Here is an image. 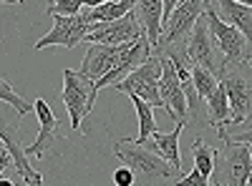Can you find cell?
<instances>
[{"instance_id": "24", "label": "cell", "mask_w": 252, "mask_h": 186, "mask_svg": "<svg viewBox=\"0 0 252 186\" xmlns=\"http://www.w3.org/2000/svg\"><path fill=\"white\" fill-rule=\"evenodd\" d=\"M174 186H212V181H209V176L202 174L199 169H192V171H187L182 179H177Z\"/></svg>"}, {"instance_id": "32", "label": "cell", "mask_w": 252, "mask_h": 186, "mask_svg": "<svg viewBox=\"0 0 252 186\" xmlns=\"http://www.w3.org/2000/svg\"><path fill=\"white\" fill-rule=\"evenodd\" d=\"M247 63H250V68H252V58H250V60H247Z\"/></svg>"}, {"instance_id": "26", "label": "cell", "mask_w": 252, "mask_h": 186, "mask_svg": "<svg viewBox=\"0 0 252 186\" xmlns=\"http://www.w3.org/2000/svg\"><path fill=\"white\" fill-rule=\"evenodd\" d=\"M222 141H227V138H232V141H237V143H252V131H245V133H232L229 136V131H224V133H217Z\"/></svg>"}, {"instance_id": "20", "label": "cell", "mask_w": 252, "mask_h": 186, "mask_svg": "<svg viewBox=\"0 0 252 186\" xmlns=\"http://www.w3.org/2000/svg\"><path fill=\"white\" fill-rule=\"evenodd\" d=\"M192 161H194V169H199L207 176H212L215 166H217V151L209 146V143H204L202 138H197L192 143Z\"/></svg>"}, {"instance_id": "17", "label": "cell", "mask_w": 252, "mask_h": 186, "mask_svg": "<svg viewBox=\"0 0 252 186\" xmlns=\"http://www.w3.org/2000/svg\"><path fill=\"white\" fill-rule=\"evenodd\" d=\"M217 13L224 23L242 30L245 38L250 40V46H252V8L250 5H242L237 0H217Z\"/></svg>"}, {"instance_id": "23", "label": "cell", "mask_w": 252, "mask_h": 186, "mask_svg": "<svg viewBox=\"0 0 252 186\" xmlns=\"http://www.w3.org/2000/svg\"><path fill=\"white\" fill-rule=\"evenodd\" d=\"M83 5V0H48V15H78Z\"/></svg>"}, {"instance_id": "15", "label": "cell", "mask_w": 252, "mask_h": 186, "mask_svg": "<svg viewBox=\"0 0 252 186\" xmlns=\"http://www.w3.org/2000/svg\"><path fill=\"white\" fill-rule=\"evenodd\" d=\"M207 123L212 126L217 133H224L232 123V103H229L227 88L220 83V88L212 93V98L207 101Z\"/></svg>"}, {"instance_id": "28", "label": "cell", "mask_w": 252, "mask_h": 186, "mask_svg": "<svg viewBox=\"0 0 252 186\" xmlns=\"http://www.w3.org/2000/svg\"><path fill=\"white\" fill-rule=\"evenodd\" d=\"M106 3H111V0H83V5H86L89 10H94V8H101V5H106Z\"/></svg>"}, {"instance_id": "22", "label": "cell", "mask_w": 252, "mask_h": 186, "mask_svg": "<svg viewBox=\"0 0 252 186\" xmlns=\"http://www.w3.org/2000/svg\"><path fill=\"white\" fill-rule=\"evenodd\" d=\"M0 98H3V103H10V108H13L15 113H20V116L35 113V106H31L28 101H23V98H20V96L13 91V86L8 83L5 78L0 80Z\"/></svg>"}, {"instance_id": "8", "label": "cell", "mask_w": 252, "mask_h": 186, "mask_svg": "<svg viewBox=\"0 0 252 186\" xmlns=\"http://www.w3.org/2000/svg\"><path fill=\"white\" fill-rule=\"evenodd\" d=\"M20 113H15V118L10 121L8 113L0 116V138H3V146L13 154V161H15V174L20 176L26 186H43V174L35 171L31 166V156L26 154V146H20L18 141V129H20Z\"/></svg>"}, {"instance_id": "6", "label": "cell", "mask_w": 252, "mask_h": 186, "mask_svg": "<svg viewBox=\"0 0 252 186\" xmlns=\"http://www.w3.org/2000/svg\"><path fill=\"white\" fill-rule=\"evenodd\" d=\"M53 18V30L46 33L43 38L33 46V51H43L51 46H61V48H76L81 40H86L89 33L94 30V20L86 13H78V15H51Z\"/></svg>"}, {"instance_id": "21", "label": "cell", "mask_w": 252, "mask_h": 186, "mask_svg": "<svg viewBox=\"0 0 252 186\" xmlns=\"http://www.w3.org/2000/svg\"><path fill=\"white\" fill-rule=\"evenodd\" d=\"M192 83L199 93V98L207 103L209 98H212V93L220 88V76L212 73V71H207L202 66H192Z\"/></svg>"}, {"instance_id": "3", "label": "cell", "mask_w": 252, "mask_h": 186, "mask_svg": "<svg viewBox=\"0 0 252 186\" xmlns=\"http://www.w3.org/2000/svg\"><path fill=\"white\" fill-rule=\"evenodd\" d=\"M204 18H207L209 33H212L215 43H217V51L222 53V66L247 63V60L252 58V46H250V40L245 38V33L237 30L235 26L224 23V20L220 18V13L212 8V3H207Z\"/></svg>"}, {"instance_id": "14", "label": "cell", "mask_w": 252, "mask_h": 186, "mask_svg": "<svg viewBox=\"0 0 252 186\" xmlns=\"http://www.w3.org/2000/svg\"><path fill=\"white\" fill-rule=\"evenodd\" d=\"M136 15L144 28V35L157 48L164 30V0H136Z\"/></svg>"}, {"instance_id": "2", "label": "cell", "mask_w": 252, "mask_h": 186, "mask_svg": "<svg viewBox=\"0 0 252 186\" xmlns=\"http://www.w3.org/2000/svg\"><path fill=\"white\" fill-rule=\"evenodd\" d=\"M224 149L217 151V166L212 184L217 186H247L252 179V146L232 138L222 141Z\"/></svg>"}, {"instance_id": "5", "label": "cell", "mask_w": 252, "mask_h": 186, "mask_svg": "<svg viewBox=\"0 0 252 186\" xmlns=\"http://www.w3.org/2000/svg\"><path fill=\"white\" fill-rule=\"evenodd\" d=\"M161 58L159 55H152L146 63H141L134 73H129L121 83H116L111 91H119L124 96H139L144 98L146 103H152L154 108H164L166 113V106H164V98H161V91H159V80H161Z\"/></svg>"}, {"instance_id": "34", "label": "cell", "mask_w": 252, "mask_h": 186, "mask_svg": "<svg viewBox=\"0 0 252 186\" xmlns=\"http://www.w3.org/2000/svg\"><path fill=\"white\" fill-rule=\"evenodd\" d=\"M250 146H252V143H250Z\"/></svg>"}, {"instance_id": "9", "label": "cell", "mask_w": 252, "mask_h": 186, "mask_svg": "<svg viewBox=\"0 0 252 186\" xmlns=\"http://www.w3.org/2000/svg\"><path fill=\"white\" fill-rule=\"evenodd\" d=\"M161 58V80H159V91L164 98V106H166V116L177 118V121H192L189 118V101H187V91H184V80L179 78V71L174 66L172 58Z\"/></svg>"}, {"instance_id": "13", "label": "cell", "mask_w": 252, "mask_h": 186, "mask_svg": "<svg viewBox=\"0 0 252 186\" xmlns=\"http://www.w3.org/2000/svg\"><path fill=\"white\" fill-rule=\"evenodd\" d=\"M215 51H217V43H215L212 33H209L207 18L202 15L197 28H194V33H192V38H189V43H187L189 60H192V66H202V68L212 71V73H220L222 63L215 58Z\"/></svg>"}, {"instance_id": "7", "label": "cell", "mask_w": 252, "mask_h": 186, "mask_svg": "<svg viewBox=\"0 0 252 186\" xmlns=\"http://www.w3.org/2000/svg\"><path fill=\"white\" fill-rule=\"evenodd\" d=\"M91 93H94V83L89 78H83L81 71H71L66 68L63 71V91H61V101L68 111V121H71V129L78 133L81 131V121L83 116H89L91 108Z\"/></svg>"}, {"instance_id": "31", "label": "cell", "mask_w": 252, "mask_h": 186, "mask_svg": "<svg viewBox=\"0 0 252 186\" xmlns=\"http://www.w3.org/2000/svg\"><path fill=\"white\" fill-rule=\"evenodd\" d=\"M237 3H242V5H250V8H252V0H237Z\"/></svg>"}, {"instance_id": "27", "label": "cell", "mask_w": 252, "mask_h": 186, "mask_svg": "<svg viewBox=\"0 0 252 186\" xmlns=\"http://www.w3.org/2000/svg\"><path fill=\"white\" fill-rule=\"evenodd\" d=\"M179 3H182V0H164V20H166V18H169V15L179 8Z\"/></svg>"}, {"instance_id": "11", "label": "cell", "mask_w": 252, "mask_h": 186, "mask_svg": "<svg viewBox=\"0 0 252 186\" xmlns=\"http://www.w3.org/2000/svg\"><path fill=\"white\" fill-rule=\"evenodd\" d=\"M134 43H124V46H106V43H89V51L81 60V76L89 78L91 83H96L98 78H103L121 58L124 51H129Z\"/></svg>"}, {"instance_id": "19", "label": "cell", "mask_w": 252, "mask_h": 186, "mask_svg": "<svg viewBox=\"0 0 252 186\" xmlns=\"http://www.w3.org/2000/svg\"><path fill=\"white\" fill-rule=\"evenodd\" d=\"M131 10H136V0H111V3L89 10V18L94 23H111L124 15H129Z\"/></svg>"}, {"instance_id": "29", "label": "cell", "mask_w": 252, "mask_h": 186, "mask_svg": "<svg viewBox=\"0 0 252 186\" xmlns=\"http://www.w3.org/2000/svg\"><path fill=\"white\" fill-rule=\"evenodd\" d=\"M0 186H15V184H13L8 176H3V179H0Z\"/></svg>"}, {"instance_id": "12", "label": "cell", "mask_w": 252, "mask_h": 186, "mask_svg": "<svg viewBox=\"0 0 252 186\" xmlns=\"http://www.w3.org/2000/svg\"><path fill=\"white\" fill-rule=\"evenodd\" d=\"M35 116L40 121V129H38V136L31 146H26V154L28 156H35V159H46L48 154H53V141L61 133V126H58V118L53 113V108L48 106L46 98H35Z\"/></svg>"}, {"instance_id": "33", "label": "cell", "mask_w": 252, "mask_h": 186, "mask_svg": "<svg viewBox=\"0 0 252 186\" xmlns=\"http://www.w3.org/2000/svg\"><path fill=\"white\" fill-rule=\"evenodd\" d=\"M212 186H217V184H212Z\"/></svg>"}, {"instance_id": "1", "label": "cell", "mask_w": 252, "mask_h": 186, "mask_svg": "<svg viewBox=\"0 0 252 186\" xmlns=\"http://www.w3.org/2000/svg\"><path fill=\"white\" fill-rule=\"evenodd\" d=\"M114 156L136 174L139 186H174L179 169H174L154 149L136 143L131 138H121L114 143Z\"/></svg>"}, {"instance_id": "16", "label": "cell", "mask_w": 252, "mask_h": 186, "mask_svg": "<svg viewBox=\"0 0 252 186\" xmlns=\"http://www.w3.org/2000/svg\"><path fill=\"white\" fill-rule=\"evenodd\" d=\"M189 121H177V129L172 131V133H154L152 136V141H146L144 146H149V149H154L159 156H164L166 161L172 163L174 169H179L182 171V156H179V136H182V131H184V126H187Z\"/></svg>"}, {"instance_id": "10", "label": "cell", "mask_w": 252, "mask_h": 186, "mask_svg": "<svg viewBox=\"0 0 252 186\" xmlns=\"http://www.w3.org/2000/svg\"><path fill=\"white\" fill-rule=\"evenodd\" d=\"M144 35V28L139 23L136 10L124 15L111 23H96L94 30L89 33V43H106V46H124V43H136Z\"/></svg>"}, {"instance_id": "18", "label": "cell", "mask_w": 252, "mask_h": 186, "mask_svg": "<svg viewBox=\"0 0 252 186\" xmlns=\"http://www.w3.org/2000/svg\"><path fill=\"white\" fill-rule=\"evenodd\" d=\"M131 103H134V108H136V116H139V133H136V143H146L154 133H159V126H157V121H154V106L152 103H146L144 98L139 96H129Z\"/></svg>"}, {"instance_id": "4", "label": "cell", "mask_w": 252, "mask_h": 186, "mask_svg": "<svg viewBox=\"0 0 252 186\" xmlns=\"http://www.w3.org/2000/svg\"><path fill=\"white\" fill-rule=\"evenodd\" d=\"M217 76L220 83L227 88L229 103H232V123L229 126H240L247 118H252V68L250 63L222 66Z\"/></svg>"}, {"instance_id": "25", "label": "cell", "mask_w": 252, "mask_h": 186, "mask_svg": "<svg viewBox=\"0 0 252 186\" xmlns=\"http://www.w3.org/2000/svg\"><path fill=\"white\" fill-rule=\"evenodd\" d=\"M114 184L116 186H134L136 184V174L129 166H121V169L114 171Z\"/></svg>"}, {"instance_id": "30", "label": "cell", "mask_w": 252, "mask_h": 186, "mask_svg": "<svg viewBox=\"0 0 252 186\" xmlns=\"http://www.w3.org/2000/svg\"><path fill=\"white\" fill-rule=\"evenodd\" d=\"M3 3H13V5H23V0H3Z\"/></svg>"}]
</instances>
